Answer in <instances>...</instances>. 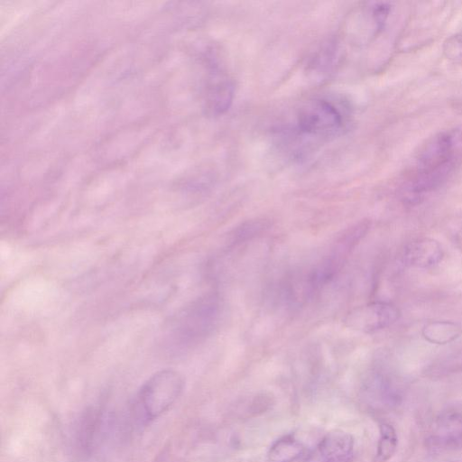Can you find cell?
<instances>
[{
    "mask_svg": "<svg viewBox=\"0 0 462 462\" xmlns=\"http://www.w3.org/2000/svg\"><path fill=\"white\" fill-rule=\"evenodd\" d=\"M219 314V303L216 297L200 300L184 316V332L192 337L207 335L216 326Z\"/></svg>",
    "mask_w": 462,
    "mask_h": 462,
    "instance_id": "5",
    "label": "cell"
},
{
    "mask_svg": "<svg viewBox=\"0 0 462 462\" xmlns=\"http://www.w3.org/2000/svg\"><path fill=\"white\" fill-rule=\"evenodd\" d=\"M184 388V378L176 370L163 369L152 374L142 386L138 402L143 416L152 420L166 411Z\"/></svg>",
    "mask_w": 462,
    "mask_h": 462,
    "instance_id": "2",
    "label": "cell"
},
{
    "mask_svg": "<svg viewBox=\"0 0 462 462\" xmlns=\"http://www.w3.org/2000/svg\"><path fill=\"white\" fill-rule=\"evenodd\" d=\"M304 446L291 434L278 439L269 448V462H293L304 453Z\"/></svg>",
    "mask_w": 462,
    "mask_h": 462,
    "instance_id": "9",
    "label": "cell"
},
{
    "mask_svg": "<svg viewBox=\"0 0 462 462\" xmlns=\"http://www.w3.org/2000/svg\"><path fill=\"white\" fill-rule=\"evenodd\" d=\"M443 52L449 60L462 59V30L447 38L443 44Z\"/></svg>",
    "mask_w": 462,
    "mask_h": 462,
    "instance_id": "12",
    "label": "cell"
},
{
    "mask_svg": "<svg viewBox=\"0 0 462 462\" xmlns=\"http://www.w3.org/2000/svg\"><path fill=\"white\" fill-rule=\"evenodd\" d=\"M266 228V224L263 221H250L242 224L234 231L233 242H242L260 234Z\"/></svg>",
    "mask_w": 462,
    "mask_h": 462,
    "instance_id": "11",
    "label": "cell"
},
{
    "mask_svg": "<svg viewBox=\"0 0 462 462\" xmlns=\"http://www.w3.org/2000/svg\"><path fill=\"white\" fill-rule=\"evenodd\" d=\"M457 243L459 245L460 247H462V227L457 234Z\"/></svg>",
    "mask_w": 462,
    "mask_h": 462,
    "instance_id": "13",
    "label": "cell"
},
{
    "mask_svg": "<svg viewBox=\"0 0 462 462\" xmlns=\"http://www.w3.org/2000/svg\"><path fill=\"white\" fill-rule=\"evenodd\" d=\"M400 310L387 301H373L351 310L344 318L345 325L363 333L386 328L400 318Z\"/></svg>",
    "mask_w": 462,
    "mask_h": 462,
    "instance_id": "4",
    "label": "cell"
},
{
    "mask_svg": "<svg viewBox=\"0 0 462 462\" xmlns=\"http://www.w3.org/2000/svg\"><path fill=\"white\" fill-rule=\"evenodd\" d=\"M396 448L397 435L393 427L388 423L381 424L375 461L386 462L394 454Z\"/></svg>",
    "mask_w": 462,
    "mask_h": 462,
    "instance_id": "10",
    "label": "cell"
},
{
    "mask_svg": "<svg viewBox=\"0 0 462 462\" xmlns=\"http://www.w3.org/2000/svg\"><path fill=\"white\" fill-rule=\"evenodd\" d=\"M421 334L431 344L446 345L461 336L462 326L450 320H434L423 326Z\"/></svg>",
    "mask_w": 462,
    "mask_h": 462,
    "instance_id": "8",
    "label": "cell"
},
{
    "mask_svg": "<svg viewBox=\"0 0 462 462\" xmlns=\"http://www.w3.org/2000/svg\"><path fill=\"white\" fill-rule=\"evenodd\" d=\"M319 449L327 462H347L353 454L354 439L343 430H332L321 439Z\"/></svg>",
    "mask_w": 462,
    "mask_h": 462,
    "instance_id": "7",
    "label": "cell"
},
{
    "mask_svg": "<svg viewBox=\"0 0 462 462\" xmlns=\"http://www.w3.org/2000/svg\"><path fill=\"white\" fill-rule=\"evenodd\" d=\"M342 125L343 119L338 109L323 99L310 102L300 110L297 116L299 133L312 137L335 135Z\"/></svg>",
    "mask_w": 462,
    "mask_h": 462,
    "instance_id": "3",
    "label": "cell"
},
{
    "mask_svg": "<svg viewBox=\"0 0 462 462\" xmlns=\"http://www.w3.org/2000/svg\"><path fill=\"white\" fill-rule=\"evenodd\" d=\"M461 140L457 131H445L431 137L422 146L405 184L409 197L418 199L446 180L454 168Z\"/></svg>",
    "mask_w": 462,
    "mask_h": 462,
    "instance_id": "1",
    "label": "cell"
},
{
    "mask_svg": "<svg viewBox=\"0 0 462 462\" xmlns=\"http://www.w3.org/2000/svg\"><path fill=\"white\" fill-rule=\"evenodd\" d=\"M444 251L440 243L433 238L420 237L410 242L403 251L407 266L419 269L432 267L441 262Z\"/></svg>",
    "mask_w": 462,
    "mask_h": 462,
    "instance_id": "6",
    "label": "cell"
}]
</instances>
